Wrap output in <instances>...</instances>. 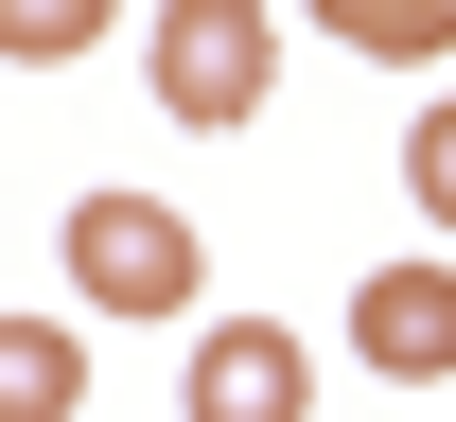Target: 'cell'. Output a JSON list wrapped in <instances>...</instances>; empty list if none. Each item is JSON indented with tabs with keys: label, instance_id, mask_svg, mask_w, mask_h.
<instances>
[{
	"label": "cell",
	"instance_id": "cell-3",
	"mask_svg": "<svg viewBox=\"0 0 456 422\" xmlns=\"http://www.w3.org/2000/svg\"><path fill=\"white\" fill-rule=\"evenodd\" d=\"M175 422H316V352L281 317H211L193 369H175Z\"/></svg>",
	"mask_w": 456,
	"mask_h": 422
},
{
	"label": "cell",
	"instance_id": "cell-4",
	"mask_svg": "<svg viewBox=\"0 0 456 422\" xmlns=\"http://www.w3.org/2000/svg\"><path fill=\"white\" fill-rule=\"evenodd\" d=\"M351 369L439 387L456 369V264H369V282H351Z\"/></svg>",
	"mask_w": 456,
	"mask_h": 422
},
{
	"label": "cell",
	"instance_id": "cell-6",
	"mask_svg": "<svg viewBox=\"0 0 456 422\" xmlns=\"http://www.w3.org/2000/svg\"><path fill=\"white\" fill-rule=\"evenodd\" d=\"M316 36H351V54H387V70H439L456 0H316Z\"/></svg>",
	"mask_w": 456,
	"mask_h": 422
},
{
	"label": "cell",
	"instance_id": "cell-1",
	"mask_svg": "<svg viewBox=\"0 0 456 422\" xmlns=\"http://www.w3.org/2000/svg\"><path fill=\"white\" fill-rule=\"evenodd\" d=\"M53 264H70V300L88 317H193V229H175L159 194H70V229H53Z\"/></svg>",
	"mask_w": 456,
	"mask_h": 422
},
{
	"label": "cell",
	"instance_id": "cell-7",
	"mask_svg": "<svg viewBox=\"0 0 456 422\" xmlns=\"http://www.w3.org/2000/svg\"><path fill=\"white\" fill-rule=\"evenodd\" d=\"M106 18H123V0H0V54H18V70H70Z\"/></svg>",
	"mask_w": 456,
	"mask_h": 422
},
{
	"label": "cell",
	"instance_id": "cell-2",
	"mask_svg": "<svg viewBox=\"0 0 456 422\" xmlns=\"http://www.w3.org/2000/svg\"><path fill=\"white\" fill-rule=\"evenodd\" d=\"M141 70H159L175 123H246L264 88H281V0H159Z\"/></svg>",
	"mask_w": 456,
	"mask_h": 422
},
{
	"label": "cell",
	"instance_id": "cell-8",
	"mask_svg": "<svg viewBox=\"0 0 456 422\" xmlns=\"http://www.w3.org/2000/svg\"><path fill=\"white\" fill-rule=\"evenodd\" d=\"M403 194H421V211H439V229H456V88H439V106H421V123H403Z\"/></svg>",
	"mask_w": 456,
	"mask_h": 422
},
{
	"label": "cell",
	"instance_id": "cell-5",
	"mask_svg": "<svg viewBox=\"0 0 456 422\" xmlns=\"http://www.w3.org/2000/svg\"><path fill=\"white\" fill-rule=\"evenodd\" d=\"M0 422H88V335L70 317H0Z\"/></svg>",
	"mask_w": 456,
	"mask_h": 422
}]
</instances>
